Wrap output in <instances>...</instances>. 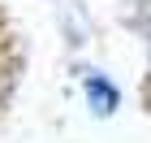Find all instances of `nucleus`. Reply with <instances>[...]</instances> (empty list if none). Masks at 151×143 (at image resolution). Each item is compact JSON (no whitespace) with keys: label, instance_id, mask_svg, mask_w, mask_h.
Segmentation results:
<instances>
[{"label":"nucleus","instance_id":"nucleus-1","mask_svg":"<svg viewBox=\"0 0 151 143\" xmlns=\"http://www.w3.org/2000/svg\"><path fill=\"white\" fill-rule=\"evenodd\" d=\"M9 70H13V39H9V22L0 17V100L9 95Z\"/></svg>","mask_w":151,"mask_h":143}]
</instances>
